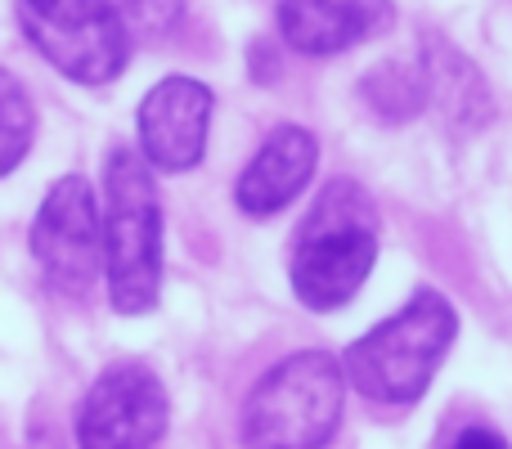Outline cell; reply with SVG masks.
<instances>
[{"mask_svg":"<svg viewBox=\"0 0 512 449\" xmlns=\"http://www.w3.org/2000/svg\"><path fill=\"white\" fill-rule=\"evenodd\" d=\"M117 14H122V27L126 36L135 41H167L171 32L180 27V18H185V0H113Z\"/></svg>","mask_w":512,"mask_h":449,"instance_id":"obj_14","label":"cell"},{"mask_svg":"<svg viewBox=\"0 0 512 449\" xmlns=\"http://www.w3.org/2000/svg\"><path fill=\"white\" fill-rule=\"evenodd\" d=\"M279 36L306 59L355 50L391 27V0H274Z\"/></svg>","mask_w":512,"mask_h":449,"instance_id":"obj_9","label":"cell"},{"mask_svg":"<svg viewBox=\"0 0 512 449\" xmlns=\"http://www.w3.org/2000/svg\"><path fill=\"white\" fill-rule=\"evenodd\" d=\"M32 256L45 283L63 297H86L104 274V221L90 180L63 176L32 221Z\"/></svg>","mask_w":512,"mask_h":449,"instance_id":"obj_6","label":"cell"},{"mask_svg":"<svg viewBox=\"0 0 512 449\" xmlns=\"http://www.w3.org/2000/svg\"><path fill=\"white\" fill-rule=\"evenodd\" d=\"M27 45L77 86H108L126 72L131 36L113 0H14Z\"/></svg>","mask_w":512,"mask_h":449,"instance_id":"obj_5","label":"cell"},{"mask_svg":"<svg viewBox=\"0 0 512 449\" xmlns=\"http://www.w3.org/2000/svg\"><path fill=\"white\" fill-rule=\"evenodd\" d=\"M418 63H423V81H427V108H441L463 131H477V126L490 122L495 104H490V90L481 81L477 63L463 59L441 36L436 41L427 36L423 50H418Z\"/></svg>","mask_w":512,"mask_h":449,"instance_id":"obj_11","label":"cell"},{"mask_svg":"<svg viewBox=\"0 0 512 449\" xmlns=\"http://www.w3.org/2000/svg\"><path fill=\"white\" fill-rule=\"evenodd\" d=\"M167 432V387L140 360L95 378L77 409V449H153Z\"/></svg>","mask_w":512,"mask_h":449,"instance_id":"obj_7","label":"cell"},{"mask_svg":"<svg viewBox=\"0 0 512 449\" xmlns=\"http://www.w3.org/2000/svg\"><path fill=\"white\" fill-rule=\"evenodd\" d=\"M454 333H459L454 306L436 288H418L405 310L351 342V351L342 355V373L373 405L409 409L427 396Z\"/></svg>","mask_w":512,"mask_h":449,"instance_id":"obj_1","label":"cell"},{"mask_svg":"<svg viewBox=\"0 0 512 449\" xmlns=\"http://www.w3.org/2000/svg\"><path fill=\"white\" fill-rule=\"evenodd\" d=\"M346 373L328 351H297L252 387L243 405L248 449H324L342 423Z\"/></svg>","mask_w":512,"mask_h":449,"instance_id":"obj_4","label":"cell"},{"mask_svg":"<svg viewBox=\"0 0 512 449\" xmlns=\"http://www.w3.org/2000/svg\"><path fill=\"white\" fill-rule=\"evenodd\" d=\"M378 261V212L355 180H333L292 238V292L310 310H337L364 288Z\"/></svg>","mask_w":512,"mask_h":449,"instance_id":"obj_2","label":"cell"},{"mask_svg":"<svg viewBox=\"0 0 512 449\" xmlns=\"http://www.w3.org/2000/svg\"><path fill=\"white\" fill-rule=\"evenodd\" d=\"M32 140H36V108L27 99L23 81L0 68V176H9L27 158Z\"/></svg>","mask_w":512,"mask_h":449,"instance_id":"obj_13","label":"cell"},{"mask_svg":"<svg viewBox=\"0 0 512 449\" xmlns=\"http://www.w3.org/2000/svg\"><path fill=\"white\" fill-rule=\"evenodd\" d=\"M216 95L194 77H167L140 99V158L158 171H189L207 153Z\"/></svg>","mask_w":512,"mask_h":449,"instance_id":"obj_8","label":"cell"},{"mask_svg":"<svg viewBox=\"0 0 512 449\" xmlns=\"http://www.w3.org/2000/svg\"><path fill=\"white\" fill-rule=\"evenodd\" d=\"M432 449H512L504 436L495 432L490 423H450L441 436H436V445Z\"/></svg>","mask_w":512,"mask_h":449,"instance_id":"obj_15","label":"cell"},{"mask_svg":"<svg viewBox=\"0 0 512 449\" xmlns=\"http://www.w3.org/2000/svg\"><path fill=\"white\" fill-rule=\"evenodd\" d=\"M360 95L382 122H409L427 108V81L418 59H387L360 81Z\"/></svg>","mask_w":512,"mask_h":449,"instance_id":"obj_12","label":"cell"},{"mask_svg":"<svg viewBox=\"0 0 512 449\" xmlns=\"http://www.w3.org/2000/svg\"><path fill=\"white\" fill-rule=\"evenodd\" d=\"M104 279L117 315H149L162 297V203L149 162L117 144L104 158Z\"/></svg>","mask_w":512,"mask_h":449,"instance_id":"obj_3","label":"cell"},{"mask_svg":"<svg viewBox=\"0 0 512 449\" xmlns=\"http://www.w3.org/2000/svg\"><path fill=\"white\" fill-rule=\"evenodd\" d=\"M319 162V144L306 126H274L265 135V144L256 149V158L243 167L239 185H234V198L239 207L256 221L265 216H279L301 189L310 185Z\"/></svg>","mask_w":512,"mask_h":449,"instance_id":"obj_10","label":"cell"}]
</instances>
